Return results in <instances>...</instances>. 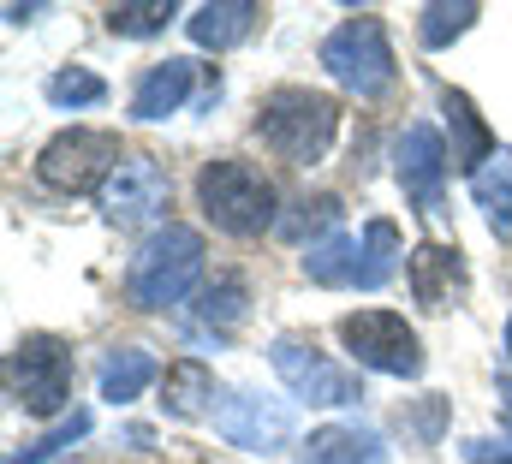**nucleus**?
I'll list each match as a JSON object with an SVG mask.
<instances>
[{
    "label": "nucleus",
    "instance_id": "f257e3e1",
    "mask_svg": "<svg viewBox=\"0 0 512 464\" xmlns=\"http://www.w3.org/2000/svg\"><path fill=\"white\" fill-rule=\"evenodd\" d=\"M334 131H340V102L322 96V90L286 84V90H268L262 108H256V137L274 155H286L292 167H316L328 155Z\"/></svg>",
    "mask_w": 512,
    "mask_h": 464
},
{
    "label": "nucleus",
    "instance_id": "f03ea898",
    "mask_svg": "<svg viewBox=\"0 0 512 464\" xmlns=\"http://www.w3.org/2000/svg\"><path fill=\"white\" fill-rule=\"evenodd\" d=\"M203 232L185 227V221H167V227H155L143 244H137V256H131L126 268V292L131 304H143V310H167V304H179L191 286H197V274H203Z\"/></svg>",
    "mask_w": 512,
    "mask_h": 464
},
{
    "label": "nucleus",
    "instance_id": "7ed1b4c3",
    "mask_svg": "<svg viewBox=\"0 0 512 464\" xmlns=\"http://www.w3.org/2000/svg\"><path fill=\"white\" fill-rule=\"evenodd\" d=\"M197 203L203 215L233 238H256L262 227H274V185L256 173L251 161H209L197 173Z\"/></svg>",
    "mask_w": 512,
    "mask_h": 464
},
{
    "label": "nucleus",
    "instance_id": "20e7f679",
    "mask_svg": "<svg viewBox=\"0 0 512 464\" xmlns=\"http://www.w3.org/2000/svg\"><path fill=\"white\" fill-rule=\"evenodd\" d=\"M322 66H328V78H334L340 90H352V96H364V102L387 96V90H393V48H387L382 18L358 12V18H346L340 30H328V36H322Z\"/></svg>",
    "mask_w": 512,
    "mask_h": 464
},
{
    "label": "nucleus",
    "instance_id": "39448f33",
    "mask_svg": "<svg viewBox=\"0 0 512 464\" xmlns=\"http://www.w3.org/2000/svg\"><path fill=\"white\" fill-rule=\"evenodd\" d=\"M126 155H120V137L114 131H96V125H72V131H60V137H48L42 143V155H36V173H42V185H54V191H102L108 179H114V167H120Z\"/></svg>",
    "mask_w": 512,
    "mask_h": 464
},
{
    "label": "nucleus",
    "instance_id": "423d86ee",
    "mask_svg": "<svg viewBox=\"0 0 512 464\" xmlns=\"http://www.w3.org/2000/svg\"><path fill=\"white\" fill-rule=\"evenodd\" d=\"M6 381L30 417H60L72 405V351L54 334H24L6 357Z\"/></svg>",
    "mask_w": 512,
    "mask_h": 464
},
{
    "label": "nucleus",
    "instance_id": "0eeeda50",
    "mask_svg": "<svg viewBox=\"0 0 512 464\" xmlns=\"http://www.w3.org/2000/svg\"><path fill=\"white\" fill-rule=\"evenodd\" d=\"M340 346L352 351L364 369H382V375H423V351L417 334L405 328V316L393 310H358V316H340Z\"/></svg>",
    "mask_w": 512,
    "mask_h": 464
},
{
    "label": "nucleus",
    "instance_id": "6e6552de",
    "mask_svg": "<svg viewBox=\"0 0 512 464\" xmlns=\"http://www.w3.org/2000/svg\"><path fill=\"white\" fill-rule=\"evenodd\" d=\"M96 203H102L108 227H149L173 203V179H167V167L155 155H126L114 167V179L96 191Z\"/></svg>",
    "mask_w": 512,
    "mask_h": 464
},
{
    "label": "nucleus",
    "instance_id": "1a4fd4ad",
    "mask_svg": "<svg viewBox=\"0 0 512 464\" xmlns=\"http://www.w3.org/2000/svg\"><path fill=\"white\" fill-rule=\"evenodd\" d=\"M274 375L304 399V405H358L364 399V387H358V375L352 369H340V363H328L316 346H304V340H274Z\"/></svg>",
    "mask_w": 512,
    "mask_h": 464
},
{
    "label": "nucleus",
    "instance_id": "9d476101",
    "mask_svg": "<svg viewBox=\"0 0 512 464\" xmlns=\"http://www.w3.org/2000/svg\"><path fill=\"white\" fill-rule=\"evenodd\" d=\"M447 155H453V149L441 143L435 125H405V137H399V185H405V197H411L423 215L441 209V185H447V173H453Z\"/></svg>",
    "mask_w": 512,
    "mask_h": 464
},
{
    "label": "nucleus",
    "instance_id": "9b49d317",
    "mask_svg": "<svg viewBox=\"0 0 512 464\" xmlns=\"http://www.w3.org/2000/svg\"><path fill=\"white\" fill-rule=\"evenodd\" d=\"M215 429L245 447V453H274L292 441V405L280 399H256V393H233L221 411H215Z\"/></svg>",
    "mask_w": 512,
    "mask_h": 464
},
{
    "label": "nucleus",
    "instance_id": "f8f14e48",
    "mask_svg": "<svg viewBox=\"0 0 512 464\" xmlns=\"http://www.w3.org/2000/svg\"><path fill=\"white\" fill-rule=\"evenodd\" d=\"M405 274H411V292H417L423 310H447L465 292V262H459L453 244H417L411 262H405Z\"/></svg>",
    "mask_w": 512,
    "mask_h": 464
},
{
    "label": "nucleus",
    "instance_id": "ddd939ff",
    "mask_svg": "<svg viewBox=\"0 0 512 464\" xmlns=\"http://www.w3.org/2000/svg\"><path fill=\"white\" fill-rule=\"evenodd\" d=\"M191 84H197V66L191 60H161V66H149L143 72V84L131 90V114L137 119H167L185 108V96H191Z\"/></svg>",
    "mask_w": 512,
    "mask_h": 464
},
{
    "label": "nucleus",
    "instance_id": "4468645a",
    "mask_svg": "<svg viewBox=\"0 0 512 464\" xmlns=\"http://www.w3.org/2000/svg\"><path fill=\"white\" fill-rule=\"evenodd\" d=\"M262 18V6L256 0H209V6H197L191 18H185V30H191V42L197 48H233V42H245L251 36V24Z\"/></svg>",
    "mask_w": 512,
    "mask_h": 464
},
{
    "label": "nucleus",
    "instance_id": "2eb2a0df",
    "mask_svg": "<svg viewBox=\"0 0 512 464\" xmlns=\"http://www.w3.org/2000/svg\"><path fill=\"white\" fill-rule=\"evenodd\" d=\"M471 197H477L489 232H495V238H512V149H495V155L471 173Z\"/></svg>",
    "mask_w": 512,
    "mask_h": 464
},
{
    "label": "nucleus",
    "instance_id": "dca6fc26",
    "mask_svg": "<svg viewBox=\"0 0 512 464\" xmlns=\"http://www.w3.org/2000/svg\"><path fill=\"white\" fill-rule=\"evenodd\" d=\"M215 399V369L197 363V357H179L167 375H161V411L167 417H203Z\"/></svg>",
    "mask_w": 512,
    "mask_h": 464
},
{
    "label": "nucleus",
    "instance_id": "f3484780",
    "mask_svg": "<svg viewBox=\"0 0 512 464\" xmlns=\"http://www.w3.org/2000/svg\"><path fill=\"white\" fill-rule=\"evenodd\" d=\"M447 125H453V173H477L489 155H495V143H489V131H483V119L471 108V96H459V90H447Z\"/></svg>",
    "mask_w": 512,
    "mask_h": 464
},
{
    "label": "nucleus",
    "instance_id": "a211bd4d",
    "mask_svg": "<svg viewBox=\"0 0 512 464\" xmlns=\"http://www.w3.org/2000/svg\"><path fill=\"white\" fill-rule=\"evenodd\" d=\"M304 274H310L316 286H358V238H346L340 227L322 232V238H310Z\"/></svg>",
    "mask_w": 512,
    "mask_h": 464
},
{
    "label": "nucleus",
    "instance_id": "6ab92c4d",
    "mask_svg": "<svg viewBox=\"0 0 512 464\" xmlns=\"http://www.w3.org/2000/svg\"><path fill=\"white\" fill-rule=\"evenodd\" d=\"M382 441L370 429H316L310 447H304V464H382Z\"/></svg>",
    "mask_w": 512,
    "mask_h": 464
},
{
    "label": "nucleus",
    "instance_id": "aec40b11",
    "mask_svg": "<svg viewBox=\"0 0 512 464\" xmlns=\"http://www.w3.org/2000/svg\"><path fill=\"white\" fill-rule=\"evenodd\" d=\"M399 227L393 221H370L364 227V238H358V286L364 292H376V286H387L393 280V268H399Z\"/></svg>",
    "mask_w": 512,
    "mask_h": 464
},
{
    "label": "nucleus",
    "instance_id": "412c9836",
    "mask_svg": "<svg viewBox=\"0 0 512 464\" xmlns=\"http://www.w3.org/2000/svg\"><path fill=\"white\" fill-rule=\"evenodd\" d=\"M149 381H155V357H149V351H137V346L108 351V363H102V399L126 405V399H137Z\"/></svg>",
    "mask_w": 512,
    "mask_h": 464
},
{
    "label": "nucleus",
    "instance_id": "4be33fe9",
    "mask_svg": "<svg viewBox=\"0 0 512 464\" xmlns=\"http://www.w3.org/2000/svg\"><path fill=\"white\" fill-rule=\"evenodd\" d=\"M471 24H477V0H459V6L435 0V6H423L417 42H423V48H447V42H453V36H465Z\"/></svg>",
    "mask_w": 512,
    "mask_h": 464
},
{
    "label": "nucleus",
    "instance_id": "5701e85b",
    "mask_svg": "<svg viewBox=\"0 0 512 464\" xmlns=\"http://www.w3.org/2000/svg\"><path fill=\"white\" fill-rule=\"evenodd\" d=\"M197 316L209 322V328H239L245 322V280L239 274H221V280H209L203 286V304H197Z\"/></svg>",
    "mask_w": 512,
    "mask_h": 464
},
{
    "label": "nucleus",
    "instance_id": "b1692460",
    "mask_svg": "<svg viewBox=\"0 0 512 464\" xmlns=\"http://www.w3.org/2000/svg\"><path fill=\"white\" fill-rule=\"evenodd\" d=\"M167 18H179L173 0H126V6H108V30L114 36H155V30H167Z\"/></svg>",
    "mask_w": 512,
    "mask_h": 464
},
{
    "label": "nucleus",
    "instance_id": "393cba45",
    "mask_svg": "<svg viewBox=\"0 0 512 464\" xmlns=\"http://www.w3.org/2000/svg\"><path fill=\"white\" fill-rule=\"evenodd\" d=\"M102 96H108V84L96 72H84V66H66V72L48 78V102L54 108H96Z\"/></svg>",
    "mask_w": 512,
    "mask_h": 464
},
{
    "label": "nucleus",
    "instance_id": "a878e982",
    "mask_svg": "<svg viewBox=\"0 0 512 464\" xmlns=\"http://www.w3.org/2000/svg\"><path fill=\"white\" fill-rule=\"evenodd\" d=\"M78 435H90V417H84V411H72V417H66L60 429H54V435H42L36 447H24V453H12V459H6V464H42V459H54L60 447H72Z\"/></svg>",
    "mask_w": 512,
    "mask_h": 464
},
{
    "label": "nucleus",
    "instance_id": "bb28decb",
    "mask_svg": "<svg viewBox=\"0 0 512 464\" xmlns=\"http://www.w3.org/2000/svg\"><path fill=\"white\" fill-rule=\"evenodd\" d=\"M507 346H512V322H507Z\"/></svg>",
    "mask_w": 512,
    "mask_h": 464
}]
</instances>
